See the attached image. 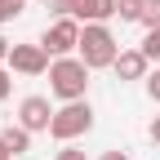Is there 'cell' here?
I'll list each match as a JSON object with an SVG mask.
<instances>
[{"label":"cell","instance_id":"obj_13","mask_svg":"<svg viewBox=\"0 0 160 160\" xmlns=\"http://www.w3.org/2000/svg\"><path fill=\"white\" fill-rule=\"evenodd\" d=\"M142 27H147V31H156V27H160V0H147V13H142Z\"/></svg>","mask_w":160,"mask_h":160},{"label":"cell","instance_id":"obj_17","mask_svg":"<svg viewBox=\"0 0 160 160\" xmlns=\"http://www.w3.org/2000/svg\"><path fill=\"white\" fill-rule=\"evenodd\" d=\"M40 5H45V9H53L58 18H62V13H71V0H40Z\"/></svg>","mask_w":160,"mask_h":160},{"label":"cell","instance_id":"obj_1","mask_svg":"<svg viewBox=\"0 0 160 160\" xmlns=\"http://www.w3.org/2000/svg\"><path fill=\"white\" fill-rule=\"evenodd\" d=\"M49 93L58 102H80V98L89 93V67L80 62V58H53L49 67Z\"/></svg>","mask_w":160,"mask_h":160},{"label":"cell","instance_id":"obj_7","mask_svg":"<svg viewBox=\"0 0 160 160\" xmlns=\"http://www.w3.org/2000/svg\"><path fill=\"white\" fill-rule=\"evenodd\" d=\"M147 67H151V58L142 49H120V58L111 62V71L120 80H147Z\"/></svg>","mask_w":160,"mask_h":160},{"label":"cell","instance_id":"obj_21","mask_svg":"<svg viewBox=\"0 0 160 160\" xmlns=\"http://www.w3.org/2000/svg\"><path fill=\"white\" fill-rule=\"evenodd\" d=\"M151 142H160V116L151 120Z\"/></svg>","mask_w":160,"mask_h":160},{"label":"cell","instance_id":"obj_10","mask_svg":"<svg viewBox=\"0 0 160 160\" xmlns=\"http://www.w3.org/2000/svg\"><path fill=\"white\" fill-rule=\"evenodd\" d=\"M147 13V0H116V18L120 22H142Z\"/></svg>","mask_w":160,"mask_h":160},{"label":"cell","instance_id":"obj_20","mask_svg":"<svg viewBox=\"0 0 160 160\" xmlns=\"http://www.w3.org/2000/svg\"><path fill=\"white\" fill-rule=\"evenodd\" d=\"M0 160H13V151H9V142L0 138Z\"/></svg>","mask_w":160,"mask_h":160},{"label":"cell","instance_id":"obj_9","mask_svg":"<svg viewBox=\"0 0 160 160\" xmlns=\"http://www.w3.org/2000/svg\"><path fill=\"white\" fill-rule=\"evenodd\" d=\"M0 138H5V142H9V151H13V160L31 151V129H22V125H9L5 133H0Z\"/></svg>","mask_w":160,"mask_h":160},{"label":"cell","instance_id":"obj_3","mask_svg":"<svg viewBox=\"0 0 160 160\" xmlns=\"http://www.w3.org/2000/svg\"><path fill=\"white\" fill-rule=\"evenodd\" d=\"M93 129V107L89 98H80V102H62L53 111V125H49V138H58V142H76V138H85Z\"/></svg>","mask_w":160,"mask_h":160},{"label":"cell","instance_id":"obj_2","mask_svg":"<svg viewBox=\"0 0 160 160\" xmlns=\"http://www.w3.org/2000/svg\"><path fill=\"white\" fill-rule=\"evenodd\" d=\"M76 58H80V62H85L89 71H98V67H111L116 58H120V45H116L111 27H107V22H85Z\"/></svg>","mask_w":160,"mask_h":160},{"label":"cell","instance_id":"obj_18","mask_svg":"<svg viewBox=\"0 0 160 160\" xmlns=\"http://www.w3.org/2000/svg\"><path fill=\"white\" fill-rule=\"evenodd\" d=\"M9 53H13V45H9L5 36H0V62H9Z\"/></svg>","mask_w":160,"mask_h":160},{"label":"cell","instance_id":"obj_4","mask_svg":"<svg viewBox=\"0 0 160 160\" xmlns=\"http://www.w3.org/2000/svg\"><path fill=\"white\" fill-rule=\"evenodd\" d=\"M80 31H85V22H76L71 13H62V18H53V22L45 27L40 45L49 49V58H71L80 49Z\"/></svg>","mask_w":160,"mask_h":160},{"label":"cell","instance_id":"obj_15","mask_svg":"<svg viewBox=\"0 0 160 160\" xmlns=\"http://www.w3.org/2000/svg\"><path fill=\"white\" fill-rule=\"evenodd\" d=\"M147 93H151V102H160V67L147 76Z\"/></svg>","mask_w":160,"mask_h":160},{"label":"cell","instance_id":"obj_6","mask_svg":"<svg viewBox=\"0 0 160 160\" xmlns=\"http://www.w3.org/2000/svg\"><path fill=\"white\" fill-rule=\"evenodd\" d=\"M18 125L31 129V133H49V125H53V107H49V98H40V93L22 98V102H18Z\"/></svg>","mask_w":160,"mask_h":160},{"label":"cell","instance_id":"obj_19","mask_svg":"<svg viewBox=\"0 0 160 160\" xmlns=\"http://www.w3.org/2000/svg\"><path fill=\"white\" fill-rule=\"evenodd\" d=\"M102 160H129V151H102Z\"/></svg>","mask_w":160,"mask_h":160},{"label":"cell","instance_id":"obj_8","mask_svg":"<svg viewBox=\"0 0 160 160\" xmlns=\"http://www.w3.org/2000/svg\"><path fill=\"white\" fill-rule=\"evenodd\" d=\"M71 18L76 22H107V18H116V0H71Z\"/></svg>","mask_w":160,"mask_h":160},{"label":"cell","instance_id":"obj_5","mask_svg":"<svg viewBox=\"0 0 160 160\" xmlns=\"http://www.w3.org/2000/svg\"><path fill=\"white\" fill-rule=\"evenodd\" d=\"M53 62H49V49L45 45H13V53H9V71H18V76H45Z\"/></svg>","mask_w":160,"mask_h":160},{"label":"cell","instance_id":"obj_12","mask_svg":"<svg viewBox=\"0 0 160 160\" xmlns=\"http://www.w3.org/2000/svg\"><path fill=\"white\" fill-rule=\"evenodd\" d=\"M22 5L27 0H0V22H13V18L22 13Z\"/></svg>","mask_w":160,"mask_h":160},{"label":"cell","instance_id":"obj_16","mask_svg":"<svg viewBox=\"0 0 160 160\" xmlns=\"http://www.w3.org/2000/svg\"><path fill=\"white\" fill-rule=\"evenodd\" d=\"M53 160H89V156H85V151H80V147H71V142H67V147H62V151H58Z\"/></svg>","mask_w":160,"mask_h":160},{"label":"cell","instance_id":"obj_14","mask_svg":"<svg viewBox=\"0 0 160 160\" xmlns=\"http://www.w3.org/2000/svg\"><path fill=\"white\" fill-rule=\"evenodd\" d=\"M13 93V76H9V62H0V102Z\"/></svg>","mask_w":160,"mask_h":160},{"label":"cell","instance_id":"obj_11","mask_svg":"<svg viewBox=\"0 0 160 160\" xmlns=\"http://www.w3.org/2000/svg\"><path fill=\"white\" fill-rule=\"evenodd\" d=\"M142 53L151 58V62H160V27H156V31H147V40H142Z\"/></svg>","mask_w":160,"mask_h":160}]
</instances>
